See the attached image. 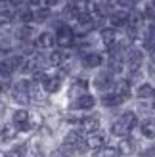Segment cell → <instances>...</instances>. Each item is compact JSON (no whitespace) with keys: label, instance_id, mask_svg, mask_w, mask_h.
Listing matches in <instances>:
<instances>
[{"label":"cell","instance_id":"6","mask_svg":"<svg viewBox=\"0 0 155 157\" xmlns=\"http://www.w3.org/2000/svg\"><path fill=\"white\" fill-rule=\"evenodd\" d=\"M98 105V98H96V94H82V96H77L73 100H69V104H67V109L71 113H77V111H81V113H88L92 111Z\"/></svg>","mask_w":155,"mask_h":157},{"label":"cell","instance_id":"1","mask_svg":"<svg viewBox=\"0 0 155 157\" xmlns=\"http://www.w3.org/2000/svg\"><path fill=\"white\" fill-rule=\"evenodd\" d=\"M138 123H140V115H138L134 109H127V111H123L117 119L111 123L109 132L117 138H127V136H130V132L134 128H138Z\"/></svg>","mask_w":155,"mask_h":157},{"label":"cell","instance_id":"12","mask_svg":"<svg viewBox=\"0 0 155 157\" xmlns=\"http://www.w3.org/2000/svg\"><path fill=\"white\" fill-rule=\"evenodd\" d=\"M132 96L138 101H153L155 100V82L151 81H142L140 84H136L132 88Z\"/></svg>","mask_w":155,"mask_h":157},{"label":"cell","instance_id":"14","mask_svg":"<svg viewBox=\"0 0 155 157\" xmlns=\"http://www.w3.org/2000/svg\"><path fill=\"white\" fill-rule=\"evenodd\" d=\"M105 23L121 33V31H125L128 27V12L127 10H121V8H115V10L109 13V17H107Z\"/></svg>","mask_w":155,"mask_h":157},{"label":"cell","instance_id":"4","mask_svg":"<svg viewBox=\"0 0 155 157\" xmlns=\"http://www.w3.org/2000/svg\"><path fill=\"white\" fill-rule=\"evenodd\" d=\"M12 127L15 132H29L35 127V117L27 107H17L12 111Z\"/></svg>","mask_w":155,"mask_h":157},{"label":"cell","instance_id":"27","mask_svg":"<svg viewBox=\"0 0 155 157\" xmlns=\"http://www.w3.org/2000/svg\"><path fill=\"white\" fill-rule=\"evenodd\" d=\"M0 132H2V134H0V136H2V140H12V138H15V134H17L12 124H6V127L0 130Z\"/></svg>","mask_w":155,"mask_h":157},{"label":"cell","instance_id":"35","mask_svg":"<svg viewBox=\"0 0 155 157\" xmlns=\"http://www.w3.org/2000/svg\"><path fill=\"white\" fill-rule=\"evenodd\" d=\"M109 2H113V0H109Z\"/></svg>","mask_w":155,"mask_h":157},{"label":"cell","instance_id":"24","mask_svg":"<svg viewBox=\"0 0 155 157\" xmlns=\"http://www.w3.org/2000/svg\"><path fill=\"white\" fill-rule=\"evenodd\" d=\"M119 153H125V155H130V153H134L136 151V142L130 136L127 138H121V144H119Z\"/></svg>","mask_w":155,"mask_h":157},{"label":"cell","instance_id":"32","mask_svg":"<svg viewBox=\"0 0 155 157\" xmlns=\"http://www.w3.org/2000/svg\"><path fill=\"white\" fill-rule=\"evenodd\" d=\"M151 111H153V113H155V100H153V101H151Z\"/></svg>","mask_w":155,"mask_h":157},{"label":"cell","instance_id":"33","mask_svg":"<svg viewBox=\"0 0 155 157\" xmlns=\"http://www.w3.org/2000/svg\"><path fill=\"white\" fill-rule=\"evenodd\" d=\"M2 94H4V88H2V86H0V96H2Z\"/></svg>","mask_w":155,"mask_h":157},{"label":"cell","instance_id":"10","mask_svg":"<svg viewBox=\"0 0 155 157\" xmlns=\"http://www.w3.org/2000/svg\"><path fill=\"white\" fill-rule=\"evenodd\" d=\"M36 33H38V27L36 25H15V27H12V36H13V42L15 44L33 42Z\"/></svg>","mask_w":155,"mask_h":157},{"label":"cell","instance_id":"25","mask_svg":"<svg viewBox=\"0 0 155 157\" xmlns=\"http://www.w3.org/2000/svg\"><path fill=\"white\" fill-rule=\"evenodd\" d=\"M94 157H121L117 147H111V146H104L100 150L94 151Z\"/></svg>","mask_w":155,"mask_h":157},{"label":"cell","instance_id":"2","mask_svg":"<svg viewBox=\"0 0 155 157\" xmlns=\"http://www.w3.org/2000/svg\"><path fill=\"white\" fill-rule=\"evenodd\" d=\"M123 61H125V73H132V71H140L146 65V52L140 48L138 44H132L130 48L125 52L123 56Z\"/></svg>","mask_w":155,"mask_h":157},{"label":"cell","instance_id":"11","mask_svg":"<svg viewBox=\"0 0 155 157\" xmlns=\"http://www.w3.org/2000/svg\"><path fill=\"white\" fill-rule=\"evenodd\" d=\"M33 42H35L38 52H50V50L56 48V36H54V33L50 29H42V31L38 29Z\"/></svg>","mask_w":155,"mask_h":157},{"label":"cell","instance_id":"8","mask_svg":"<svg viewBox=\"0 0 155 157\" xmlns=\"http://www.w3.org/2000/svg\"><path fill=\"white\" fill-rule=\"evenodd\" d=\"M100 127H102V121H100V115H96V113L81 115L79 117V123H77V130H79L82 136L94 134V132L100 130Z\"/></svg>","mask_w":155,"mask_h":157},{"label":"cell","instance_id":"17","mask_svg":"<svg viewBox=\"0 0 155 157\" xmlns=\"http://www.w3.org/2000/svg\"><path fill=\"white\" fill-rule=\"evenodd\" d=\"M104 67L109 71L113 77H121L125 75V61H123V56H105V63Z\"/></svg>","mask_w":155,"mask_h":157},{"label":"cell","instance_id":"18","mask_svg":"<svg viewBox=\"0 0 155 157\" xmlns=\"http://www.w3.org/2000/svg\"><path fill=\"white\" fill-rule=\"evenodd\" d=\"M71 52H65V50H59V48H54L50 52H46V61H48V67L50 69H58L65 63V59L69 58Z\"/></svg>","mask_w":155,"mask_h":157},{"label":"cell","instance_id":"3","mask_svg":"<svg viewBox=\"0 0 155 157\" xmlns=\"http://www.w3.org/2000/svg\"><path fill=\"white\" fill-rule=\"evenodd\" d=\"M115 78L117 77H113L105 67H102V69H98V71H94V75L90 77V88L96 90L98 94L109 92V90H113Z\"/></svg>","mask_w":155,"mask_h":157},{"label":"cell","instance_id":"19","mask_svg":"<svg viewBox=\"0 0 155 157\" xmlns=\"http://www.w3.org/2000/svg\"><path fill=\"white\" fill-rule=\"evenodd\" d=\"M15 23L17 25H35V10L25 6H19L15 12Z\"/></svg>","mask_w":155,"mask_h":157},{"label":"cell","instance_id":"31","mask_svg":"<svg viewBox=\"0 0 155 157\" xmlns=\"http://www.w3.org/2000/svg\"><path fill=\"white\" fill-rule=\"evenodd\" d=\"M144 157H155V146H151V147H148L144 153H142Z\"/></svg>","mask_w":155,"mask_h":157},{"label":"cell","instance_id":"16","mask_svg":"<svg viewBox=\"0 0 155 157\" xmlns=\"http://www.w3.org/2000/svg\"><path fill=\"white\" fill-rule=\"evenodd\" d=\"M132 82L127 78V75H121V77H117L115 78V84H113V92L115 94H119L121 98H125L127 101L128 100H132Z\"/></svg>","mask_w":155,"mask_h":157},{"label":"cell","instance_id":"21","mask_svg":"<svg viewBox=\"0 0 155 157\" xmlns=\"http://www.w3.org/2000/svg\"><path fill=\"white\" fill-rule=\"evenodd\" d=\"M54 13L56 12H52V10H48V8H44V6L35 8V25H48V21L54 17Z\"/></svg>","mask_w":155,"mask_h":157},{"label":"cell","instance_id":"20","mask_svg":"<svg viewBox=\"0 0 155 157\" xmlns=\"http://www.w3.org/2000/svg\"><path fill=\"white\" fill-rule=\"evenodd\" d=\"M138 128H140V132H142L144 138L155 140V115H146L144 119H140Z\"/></svg>","mask_w":155,"mask_h":157},{"label":"cell","instance_id":"23","mask_svg":"<svg viewBox=\"0 0 155 157\" xmlns=\"http://www.w3.org/2000/svg\"><path fill=\"white\" fill-rule=\"evenodd\" d=\"M84 142H86L88 147H96V150H100V147L105 146V134H102V132H94V134H88L84 136Z\"/></svg>","mask_w":155,"mask_h":157},{"label":"cell","instance_id":"15","mask_svg":"<svg viewBox=\"0 0 155 157\" xmlns=\"http://www.w3.org/2000/svg\"><path fill=\"white\" fill-rule=\"evenodd\" d=\"M96 98H98V105H102V107H105V109H117V107H121L123 104H127V100L121 98L119 94H115L113 90L104 92V94H98Z\"/></svg>","mask_w":155,"mask_h":157},{"label":"cell","instance_id":"26","mask_svg":"<svg viewBox=\"0 0 155 157\" xmlns=\"http://www.w3.org/2000/svg\"><path fill=\"white\" fill-rule=\"evenodd\" d=\"M25 150H27V147L21 144V146L10 147L8 151H2V155H4V157H23V155H25Z\"/></svg>","mask_w":155,"mask_h":157},{"label":"cell","instance_id":"34","mask_svg":"<svg viewBox=\"0 0 155 157\" xmlns=\"http://www.w3.org/2000/svg\"><path fill=\"white\" fill-rule=\"evenodd\" d=\"M151 2H153V4H155V0H151Z\"/></svg>","mask_w":155,"mask_h":157},{"label":"cell","instance_id":"30","mask_svg":"<svg viewBox=\"0 0 155 157\" xmlns=\"http://www.w3.org/2000/svg\"><path fill=\"white\" fill-rule=\"evenodd\" d=\"M29 8H33V10H35V8H40L42 6V0H27V2H25Z\"/></svg>","mask_w":155,"mask_h":157},{"label":"cell","instance_id":"9","mask_svg":"<svg viewBox=\"0 0 155 157\" xmlns=\"http://www.w3.org/2000/svg\"><path fill=\"white\" fill-rule=\"evenodd\" d=\"M90 88V78L84 75H75L69 81V100H73L77 96H82V94H88Z\"/></svg>","mask_w":155,"mask_h":157},{"label":"cell","instance_id":"29","mask_svg":"<svg viewBox=\"0 0 155 157\" xmlns=\"http://www.w3.org/2000/svg\"><path fill=\"white\" fill-rule=\"evenodd\" d=\"M146 63L155 65V48H151L149 52H146Z\"/></svg>","mask_w":155,"mask_h":157},{"label":"cell","instance_id":"5","mask_svg":"<svg viewBox=\"0 0 155 157\" xmlns=\"http://www.w3.org/2000/svg\"><path fill=\"white\" fill-rule=\"evenodd\" d=\"M77 59H79V67L82 71H98L105 63V54L100 50H92V52H86L82 56H79Z\"/></svg>","mask_w":155,"mask_h":157},{"label":"cell","instance_id":"22","mask_svg":"<svg viewBox=\"0 0 155 157\" xmlns=\"http://www.w3.org/2000/svg\"><path fill=\"white\" fill-rule=\"evenodd\" d=\"M138 10H140L144 21H155V4L151 2V0H146V2H142L140 6H138Z\"/></svg>","mask_w":155,"mask_h":157},{"label":"cell","instance_id":"28","mask_svg":"<svg viewBox=\"0 0 155 157\" xmlns=\"http://www.w3.org/2000/svg\"><path fill=\"white\" fill-rule=\"evenodd\" d=\"M59 153L61 155H65V157H71L73 153H75V150L71 146H67V144H61V147H59Z\"/></svg>","mask_w":155,"mask_h":157},{"label":"cell","instance_id":"7","mask_svg":"<svg viewBox=\"0 0 155 157\" xmlns=\"http://www.w3.org/2000/svg\"><path fill=\"white\" fill-rule=\"evenodd\" d=\"M63 84H65V78L58 71L52 69V71H48V75L44 77V81L40 82V88H42V92L46 96H54V94H58L61 88H63Z\"/></svg>","mask_w":155,"mask_h":157},{"label":"cell","instance_id":"13","mask_svg":"<svg viewBox=\"0 0 155 157\" xmlns=\"http://www.w3.org/2000/svg\"><path fill=\"white\" fill-rule=\"evenodd\" d=\"M96 35H98V44L104 48V52L107 48H111V46L115 44V40H117V36H119V31H115L113 27H109L105 23V25H102L98 31H96Z\"/></svg>","mask_w":155,"mask_h":157}]
</instances>
